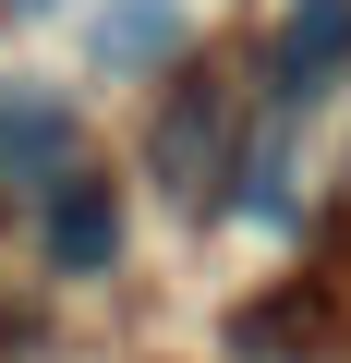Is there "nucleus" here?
I'll list each match as a JSON object with an SVG mask.
<instances>
[{
    "instance_id": "1",
    "label": "nucleus",
    "mask_w": 351,
    "mask_h": 363,
    "mask_svg": "<svg viewBox=\"0 0 351 363\" xmlns=\"http://www.w3.org/2000/svg\"><path fill=\"white\" fill-rule=\"evenodd\" d=\"M37 230H49V267H61V279H97V267L121 255V194H109L97 169H61Z\"/></svg>"
},
{
    "instance_id": "2",
    "label": "nucleus",
    "mask_w": 351,
    "mask_h": 363,
    "mask_svg": "<svg viewBox=\"0 0 351 363\" xmlns=\"http://www.w3.org/2000/svg\"><path fill=\"white\" fill-rule=\"evenodd\" d=\"M218 157H230V109L206 97V85H182V97H169V121H157V182H169V194H218Z\"/></svg>"
},
{
    "instance_id": "3",
    "label": "nucleus",
    "mask_w": 351,
    "mask_h": 363,
    "mask_svg": "<svg viewBox=\"0 0 351 363\" xmlns=\"http://www.w3.org/2000/svg\"><path fill=\"white\" fill-rule=\"evenodd\" d=\"M351 61V0H279V85H327Z\"/></svg>"
},
{
    "instance_id": "4",
    "label": "nucleus",
    "mask_w": 351,
    "mask_h": 363,
    "mask_svg": "<svg viewBox=\"0 0 351 363\" xmlns=\"http://www.w3.org/2000/svg\"><path fill=\"white\" fill-rule=\"evenodd\" d=\"M0 169H73V109H49V97H13L0 85Z\"/></svg>"
}]
</instances>
